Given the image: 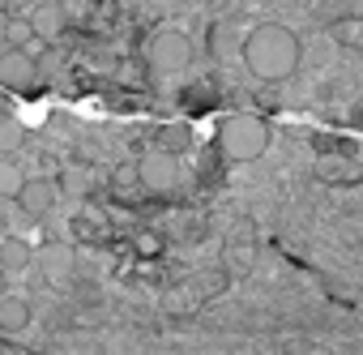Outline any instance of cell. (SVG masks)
Listing matches in <instances>:
<instances>
[{
	"mask_svg": "<svg viewBox=\"0 0 363 355\" xmlns=\"http://www.w3.org/2000/svg\"><path fill=\"white\" fill-rule=\"evenodd\" d=\"M5 287H9V278H5V274H0V300H5V295H9Z\"/></svg>",
	"mask_w": 363,
	"mask_h": 355,
	"instance_id": "11",
	"label": "cell"
},
{
	"mask_svg": "<svg viewBox=\"0 0 363 355\" xmlns=\"http://www.w3.org/2000/svg\"><path fill=\"white\" fill-rule=\"evenodd\" d=\"M30 355H363V133L214 116L73 163Z\"/></svg>",
	"mask_w": 363,
	"mask_h": 355,
	"instance_id": "1",
	"label": "cell"
},
{
	"mask_svg": "<svg viewBox=\"0 0 363 355\" xmlns=\"http://www.w3.org/2000/svg\"><path fill=\"white\" fill-rule=\"evenodd\" d=\"M35 266V244L22 236H5L0 240V274L5 278H26Z\"/></svg>",
	"mask_w": 363,
	"mask_h": 355,
	"instance_id": "5",
	"label": "cell"
},
{
	"mask_svg": "<svg viewBox=\"0 0 363 355\" xmlns=\"http://www.w3.org/2000/svg\"><path fill=\"white\" fill-rule=\"evenodd\" d=\"M39 82H43L39 60L26 48H5L0 52V86L5 90H35Z\"/></svg>",
	"mask_w": 363,
	"mask_h": 355,
	"instance_id": "4",
	"label": "cell"
},
{
	"mask_svg": "<svg viewBox=\"0 0 363 355\" xmlns=\"http://www.w3.org/2000/svg\"><path fill=\"white\" fill-rule=\"evenodd\" d=\"M0 355H30V351H26V346H18V342H13V346H5V338H0Z\"/></svg>",
	"mask_w": 363,
	"mask_h": 355,
	"instance_id": "10",
	"label": "cell"
},
{
	"mask_svg": "<svg viewBox=\"0 0 363 355\" xmlns=\"http://www.w3.org/2000/svg\"><path fill=\"white\" fill-rule=\"evenodd\" d=\"M30 325H35V312H30L26 295H5L0 300V338H26Z\"/></svg>",
	"mask_w": 363,
	"mask_h": 355,
	"instance_id": "6",
	"label": "cell"
},
{
	"mask_svg": "<svg viewBox=\"0 0 363 355\" xmlns=\"http://www.w3.org/2000/svg\"><path fill=\"white\" fill-rule=\"evenodd\" d=\"M22 185H26L22 167H18L13 158H0V197H18V193H22Z\"/></svg>",
	"mask_w": 363,
	"mask_h": 355,
	"instance_id": "9",
	"label": "cell"
},
{
	"mask_svg": "<svg viewBox=\"0 0 363 355\" xmlns=\"http://www.w3.org/2000/svg\"><path fill=\"white\" fill-rule=\"evenodd\" d=\"M26 22H30V35L35 39L56 43L65 35V26H69V13H65V5H39L35 13H26Z\"/></svg>",
	"mask_w": 363,
	"mask_h": 355,
	"instance_id": "7",
	"label": "cell"
},
{
	"mask_svg": "<svg viewBox=\"0 0 363 355\" xmlns=\"http://www.w3.org/2000/svg\"><path fill=\"white\" fill-rule=\"evenodd\" d=\"M22 146H26V129H22V120L0 116V158H13Z\"/></svg>",
	"mask_w": 363,
	"mask_h": 355,
	"instance_id": "8",
	"label": "cell"
},
{
	"mask_svg": "<svg viewBox=\"0 0 363 355\" xmlns=\"http://www.w3.org/2000/svg\"><path fill=\"white\" fill-rule=\"evenodd\" d=\"M13 202L30 223H48L60 206V180H52V175H26V185Z\"/></svg>",
	"mask_w": 363,
	"mask_h": 355,
	"instance_id": "3",
	"label": "cell"
},
{
	"mask_svg": "<svg viewBox=\"0 0 363 355\" xmlns=\"http://www.w3.org/2000/svg\"><path fill=\"white\" fill-rule=\"evenodd\" d=\"M124 86L179 111L363 133V0L124 5Z\"/></svg>",
	"mask_w": 363,
	"mask_h": 355,
	"instance_id": "2",
	"label": "cell"
}]
</instances>
